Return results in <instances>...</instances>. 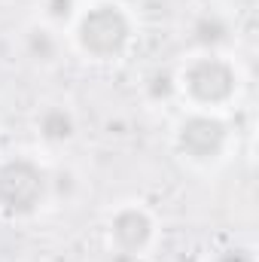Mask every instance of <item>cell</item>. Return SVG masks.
Returning <instances> with one entry per match:
<instances>
[{"instance_id":"6da1fadb","label":"cell","mask_w":259,"mask_h":262,"mask_svg":"<svg viewBox=\"0 0 259 262\" xmlns=\"http://www.w3.org/2000/svg\"><path fill=\"white\" fill-rule=\"evenodd\" d=\"M76 37H79V46L89 55H95V58H113V55H119L125 49V43H128V37H131V25L119 6L101 3V6H92L79 18Z\"/></svg>"},{"instance_id":"7a4b0ae2","label":"cell","mask_w":259,"mask_h":262,"mask_svg":"<svg viewBox=\"0 0 259 262\" xmlns=\"http://www.w3.org/2000/svg\"><path fill=\"white\" fill-rule=\"evenodd\" d=\"M46 195V174L31 159H9L0 165V210L9 216H28Z\"/></svg>"},{"instance_id":"3957f363","label":"cell","mask_w":259,"mask_h":262,"mask_svg":"<svg viewBox=\"0 0 259 262\" xmlns=\"http://www.w3.org/2000/svg\"><path fill=\"white\" fill-rule=\"evenodd\" d=\"M186 89L201 104H223L235 92V67L223 58H198L186 70Z\"/></svg>"},{"instance_id":"277c9868","label":"cell","mask_w":259,"mask_h":262,"mask_svg":"<svg viewBox=\"0 0 259 262\" xmlns=\"http://www.w3.org/2000/svg\"><path fill=\"white\" fill-rule=\"evenodd\" d=\"M177 143L195 162L217 159L226 146V125L213 116H189L177 131Z\"/></svg>"},{"instance_id":"5b68a950","label":"cell","mask_w":259,"mask_h":262,"mask_svg":"<svg viewBox=\"0 0 259 262\" xmlns=\"http://www.w3.org/2000/svg\"><path fill=\"white\" fill-rule=\"evenodd\" d=\"M110 232H113V241H116L125 253H137V250L146 247V241H149V235H153V223H149V216H146L143 210L125 207V210H119V213L113 216Z\"/></svg>"},{"instance_id":"8992f818","label":"cell","mask_w":259,"mask_h":262,"mask_svg":"<svg viewBox=\"0 0 259 262\" xmlns=\"http://www.w3.org/2000/svg\"><path fill=\"white\" fill-rule=\"evenodd\" d=\"M37 128H40V134L49 143H64V140L73 137V116L67 113L64 107H49V110L40 113Z\"/></svg>"},{"instance_id":"52a82bcc","label":"cell","mask_w":259,"mask_h":262,"mask_svg":"<svg viewBox=\"0 0 259 262\" xmlns=\"http://www.w3.org/2000/svg\"><path fill=\"white\" fill-rule=\"evenodd\" d=\"M192 34H195V40H198L201 46H207V49L223 46V43L229 40V21H226L220 12H204V15L195 21Z\"/></svg>"},{"instance_id":"ba28073f","label":"cell","mask_w":259,"mask_h":262,"mask_svg":"<svg viewBox=\"0 0 259 262\" xmlns=\"http://www.w3.org/2000/svg\"><path fill=\"white\" fill-rule=\"evenodd\" d=\"M28 52L37 61H52L55 58V40H52V34L43 31V28H34L28 34Z\"/></svg>"},{"instance_id":"9c48e42d","label":"cell","mask_w":259,"mask_h":262,"mask_svg":"<svg viewBox=\"0 0 259 262\" xmlns=\"http://www.w3.org/2000/svg\"><path fill=\"white\" fill-rule=\"evenodd\" d=\"M46 15L55 21H67L73 15V0H46Z\"/></svg>"},{"instance_id":"30bf717a","label":"cell","mask_w":259,"mask_h":262,"mask_svg":"<svg viewBox=\"0 0 259 262\" xmlns=\"http://www.w3.org/2000/svg\"><path fill=\"white\" fill-rule=\"evenodd\" d=\"M171 89H174V82H171L168 73H156V76L149 79V92H153V98H168Z\"/></svg>"},{"instance_id":"8fae6325","label":"cell","mask_w":259,"mask_h":262,"mask_svg":"<svg viewBox=\"0 0 259 262\" xmlns=\"http://www.w3.org/2000/svg\"><path fill=\"white\" fill-rule=\"evenodd\" d=\"M217 262H253V256H250L247 250H238V247H235V250H226Z\"/></svg>"}]
</instances>
